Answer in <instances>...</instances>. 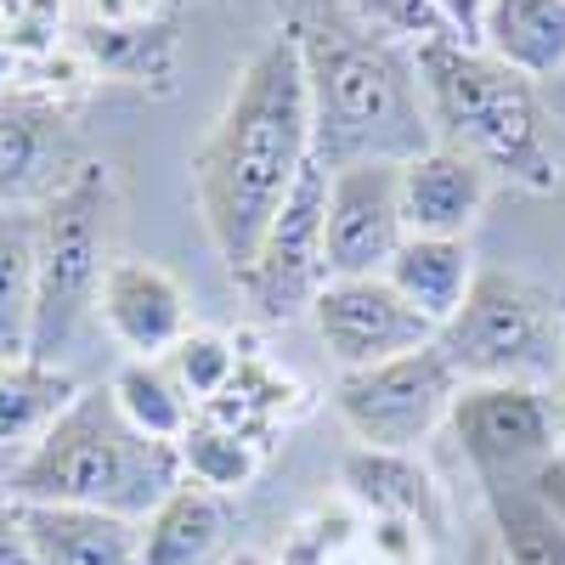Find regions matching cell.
I'll return each instance as SVG.
<instances>
[{"label":"cell","mask_w":565,"mask_h":565,"mask_svg":"<svg viewBox=\"0 0 565 565\" xmlns=\"http://www.w3.org/2000/svg\"><path fill=\"white\" fill-rule=\"evenodd\" d=\"M34 334V210H0V362L29 356Z\"/></svg>","instance_id":"obj_21"},{"label":"cell","mask_w":565,"mask_h":565,"mask_svg":"<svg viewBox=\"0 0 565 565\" xmlns=\"http://www.w3.org/2000/svg\"><path fill=\"white\" fill-rule=\"evenodd\" d=\"M282 34L295 40L311 103V153L340 170L385 159L402 164L436 148L424 119L413 45L362 29L340 0H289Z\"/></svg>","instance_id":"obj_2"},{"label":"cell","mask_w":565,"mask_h":565,"mask_svg":"<svg viewBox=\"0 0 565 565\" xmlns=\"http://www.w3.org/2000/svg\"><path fill=\"white\" fill-rule=\"evenodd\" d=\"M559 481H565V402H559Z\"/></svg>","instance_id":"obj_30"},{"label":"cell","mask_w":565,"mask_h":565,"mask_svg":"<svg viewBox=\"0 0 565 565\" xmlns=\"http://www.w3.org/2000/svg\"><path fill=\"white\" fill-rule=\"evenodd\" d=\"M119 413L136 424L141 436H153V441H181L186 430H193V418H199V402L181 391V380L170 373L164 356H125L119 373L108 380Z\"/></svg>","instance_id":"obj_19"},{"label":"cell","mask_w":565,"mask_h":565,"mask_svg":"<svg viewBox=\"0 0 565 565\" xmlns=\"http://www.w3.org/2000/svg\"><path fill=\"white\" fill-rule=\"evenodd\" d=\"M97 322L125 356H170L175 340L193 328V306L175 271H164L148 255H114L103 295H97Z\"/></svg>","instance_id":"obj_12"},{"label":"cell","mask_w":565,"mask_h":565,"mask_svg":"<svg viewBox=\"0 0 565 565\" xmlns=\"http://www.w3.org/2000/svg\"><path fill=\"white\" fill-rule=\"evenodd\" d=\"M306 317L322 351L340 362V373H362L436 345V322H424L385 277H328Z\"/></svg>","instance_id":"obj_10"},{"label":"cell","mask_w":565,"mask_h":565,"mask_svg":"<svg viewBox=\"0 0 565 565\" xmlns=\"http://www.w3.org/2000/svg\"><path fill=\"white\" fill-rule=\"evenodd\" d=\"M0 565H34V548H29V509H23V498H12L7 481H0Z\"/></svg>","instance_id":"obj_24"},{"label":"cell","mask_w":565,"mask_h":565,"mask_svg":"<svg viewBox=\"0 0 565 565\" xmlns=\"http://www.w3.org/2000/svg\"><path fill=\"white\" fill-rule=\"evenodd\" d=\"M328 277H385L396 249L407 244L396 164L367 159L328 170Z\"/></svg>","instance_id":"obj_11"},{"label":"cell","mask_w":565,"mask_h":565,"mask_svg":"<svg viewBox=\"0 0 565 565\" xmlns=\"http://www.w3.org/2000/svg\"><path fill=\"white\" fill-rule=\"evenodd\" d=\"M18 68H23V52H18V40L7 34V23H0V90L18 85Z\"/></svg>","instance_id":"obj_27"},{"label":"cell","mask_w":565,"mask_h":565,"mask_svg":"<svg viewBox=\"0 0 565 565\" xmlns=\"http://www.w3.org/2000/svg\"><path fill=\"white\" fill-rule=\"evenodd\" d=\"M458 396V373L441 356V345H424L407 356H391L380 367L340 373L334 413L367 452H413L430 441Z\"/></svg>","instance_id":"obj_7"},{"label":"cell","mask_w":565,"mask_h":565,"mask_svg":"<svg viewBox=\"0 0 565 565\" xmlns=\"http://www.w3.org/2000/svg\"><path fill=\"white\" fill-rule=\"evenodd\" d=\"M340 7L362 23V29H373V34H385V40H396V45H430V40H458L447 23H441V12L430 7V0H340Z\"/></svg>","instance_id":"obj_23"},{"label":"cell","mask_w":565,"mask_h":565,"mask_svg":"<svg viewBox=\"0 0 565 565\" xmlns=\"http://www.w3.org/2000/svg\"><path fill=\"white\" fill-rule=\"evenodd\" d=\"M311 164V103L306 68L289 34L255 45L232 79L215 125L193 153V204L204 238L226 277H238L260 244V232L295 193L300 170Z\"/></svg>","instance_id":"obj_1"},{"label":"cell","mask_w":565,"mask_h":565,"mask_svg":"<svg viewBox=\"0 0 565 565\" xmlns=\"http://www.w3.org/2000/svg\"><path fill=\"white\" fill-rule=\"evenodd\" d=\"M34 565H136V521L74 503H23Z\"/></svg>","instance_id":"obj_16"},{"label":"cell","mask_w":565,"mask_h":565,"mask_svg":"<svg viewBox=\"0 0 565 565\" xmlns=\"http://www.w3.org/2000/svg\"><path fill=\"white\" fill-rule=\"evenodd\" d=\"M476 271H481V260H476L469 238H407L396 249V260L385 266V282L424 322H436V334H441V322H452Z\"/></svg>","instance_id":"obj_17"},{"label":"cell","mask_w":565,"mask_h":565,"mask_svg":"<svg viewBox=\"0 0 565 565\" xmlns=\"http://www.w3.org/2000/svg\"><path fill=\"white\" fill-rule=\"evenodd\" d=\"M18 7H23V0H0V23H7V18H12Z\"/></svg>","instance_id":"obj_31"},{"label":"cell","mask_w":565,"mask_h":565,"mask_svg":"<svg viewBox=\"0 0 565 565\" xmlns=\"http://www.w3.org/2000/svg\"><path fill=\"white\" fill-rule=\"evenodd\" d=\"M430 7L441 12V23H447L458 40H469V45H476V34H481V18H487V0H430Z\"/></svg>","instance_id":"obj_26"},{"label":"cell","mask_w":565,"mask_h":565,"mask_svg":"<svg viewBox=\"0 0 565 565\" xmlns=\"http://www.w3.org/2000/svg\"><path fill=\"white\" fill-rule=\"evenodd\" d=\"M79 396V380L63 362L40 356H12L0 362V469L23 458L45 430L57 424V413Z\"/></svg>","instance_id":"obj_18"},{"label":"cell","mask_w":565,"mask_h":565,"mask_svg":"<svg viewBox=\"0 0 565 565\" xmlns=\"http://www.w3.org/2000/svg\"><path fill=\"white\" fill-rule=\"evenodd\" d=\"M447 430L481 492L543 476L559 458V396L526 385H458Z\"/></svg>","instance_id":"obj_8"},{"label":"cell","mask_w":565,"mask_h":565,"mask_svg":"<svg viewBox=\"0 0 565 565\" xmlns=\"http://www.w3.org/2000/svg\"><path fill=\"white\" fill-rule=\"evenodd\" d=\"M226 503L181 476V487L136 526V565H226Z\"/></svg>","instance_id":"obj_14"},{"label":"cell","mask_w":565,"mask_h":565,"mask_svg":"<svg viewBox=\"0 0 565 565\" xmlns=\"http://www.w3.org/2000/svg\"><path fill=\"white\" fill-rule=\"evenodd\" d=\"M413 63L436 148L463 153L492 181H509L521 193H559L565 159L526 74L503 68L469 40H430L413 52Z\"/></svg>","instance_id":"obj_3"},{"label":"cell","mask_w":565,"mask_h":565,"mask_svg":"<svg viewBox=\"0 0 565 565\" xmlns=\"http://www.w3.org/2000/svg\"><path fill=\"white\" fill-rule=\"evenodd\" d=\"M476 45L532 85L565 74V0H487Z\"/></svg>","instance_id":"obj_15"},{"label":"cell","mask_w":565,"mask_h":565,"mask_svg":"<svg viewBox=\"0 0 565 565\" xmlns=\"http://www.w3.org/2000/svg\"><path fill=\"white\" fill-rule=\"evenodd\" d=\"M226 565H277V559H266V554H226Z\"/></svg>","instance_id":"obj_29"},{"label":"cell","mask_w":565,"mask_h":565,"mask_svg":"<svg viewBox=\"0 0 565 565\" xmlns=\"http://www.w3.org/2000/svg\"><path fill=\"white\" fill-rule=\"evenodd\" d=\"M436 345L458 385H526L559 396V289L509 266H481Z\"/></svg>","instance_id":"obj_6"},{"label":"cell","mask_w":565,"mask_h":565,"mask_svg":"<svg viewBox=\"0 0 565 565\" xmlns=\"http://www.w3.org/2000/svg\"><path fill=\"white\" fill-rule=\"evenodd\" d=\"M407 238H469L487 215L492 175L452 148H424L396 164Z\"/></svg>","instance_id":"obj_13"},{"label":"cell","mask_w":565,"mask_h":565,"mask_svg":"<svg viewBox=\"0 0 565 565\" xmlns=\"http://www.w3.org/2000/svg\"><path fill=\"white\" fill-rule=\"evenodd\" d=\"M0 481L23 503L103 509L141 526L181 487V452L170 441L141 436L119 413L108 380H97L79 385V396L57 413L52 430L0 469Z\"/></svg>","instance_id":"obj_4"},{"label":"cell","mask_w":565,"mask_h":565,"mask_svg":"<svg viewBox=\"0 0 565 565\" xmlns=\"http://www.w3.org/2000/svg\"><path fill=\"white\" fill-rule=\"evenodd\" d=\"M170 0H85L97 29H159Z\"/></svg>","instance_id":"obj_25"},{"label":"cell","mask_w":565,"mask_h":565,"mask_svg":"<svg viewBox=\"0 0 565 565\" xmlns=\"http://www.w3.org/2000/svg\"><path fill=\"white\" fill-rule=\"evenodd\" d=\"M322 226H328V164L311 153V164L295 181V193L282 199V210L260 232L249 266L232 277L266 322H295L322 295V282H328Z\"/></svg>","instance_id":"obj_9"},{"label":"cell","mask_w":565,"mask_h":565,"mask_svg":"<svg viewBox=\"0 0 565 565\" xmlns=\"http://www.w3.org/2000/svg\"><path fill=\"white\" fill-rule=\"evenodd\" d=\"M559 402H565V282H559Z\"/></svg>","instance_id":"obj_28"},{"label":"cell","mask_w":565,"mask_h":565,"mask_svg":"<svg viewBox=\"0 0 565 565\" xmlns=\"http://www.w3.org/2000/svg\"><path fill=\"white\" fill-rule=\"evenodd\" d=\"M164 362H170V373L181 380V391L193 396L199 407L215 402L232 380H238V351H232V340L215 334V328H186Z\"/></svg>","instance_id":"obj_22"},{"label":"cell","mask_w":565,"mask_h":565,"mask_svg":"<svg viewBox=\"0 0 565 565\" xmlns=\"http://www.w3.org/2000/svg\"><path fill=\"white\" fill-rule=\"evenodd\" d=\"M114 170L79 159V170L45 204H34V334L29 356L57 362L97 322V295L114 266Z\"/></svg>","instance_id":"obj_5"},{"label":"cell","mask_w":565,"mask_h":565,"mask_svg":"<svg viewBox=\"0 0 565 565\" xmlns=\"http://www.w3.org/2000/svg\"><path fill=\"white\" fill-rule=\"evenodd\" d=\"M0 210H12V204H7V193H0Z\"/></svg>","instance_id":"obj_32"},{"label":"cell","mask_w":565,"mask_h":565,"mask_svg":"<svg viewBox=\"0 0 565 565\" xmlns=\"http://www.w3.org/2000/svg\"><path fill=\"white\" fill-rule=\"evenodd\" d=\"M181 452V476L204 487V492H238L255 481V469H260V441L249 424H232V418H215V413H199L193 418V430H186L175 441Z\"/></svg>","instance_id":"obj_20"}]
</instances>
